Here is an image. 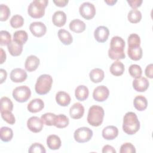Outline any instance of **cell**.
<instances>
[{"label":"cell","mask_w":153,"mask_h":153,"mask_svg":"<svg viewBox=\"0 0 153 153\" xmlns=\"http://www.w3.org/2000/svg\"><path fill=\"white\" fill-rule=\"evenodd\" d=\"M1 117L7 123L10 124H14L16 120L14 115L11 112V111H7V112H1Z\"/></svg>","instance_id":"obj_42"},{"label":"cell","mask_w":153,"mask_h":153,"mask_svg":"<svg viewBox=\"0 0 153 153\" xmlns=\"http://www.w3.org/2000/svg\"><path fill=\"white\" fill-rule=\"evenodd\" d=\"M44 107V103L41 99H32L27 105V110L32 113H36L41 111Z\"/></svg>","instance_id":"obj_17"},{"label":"cell","mask_w":153,"mask_h":153,"mask_svg":"<svg viewBox=\"0 0 153 153\" xmlns=\"http://www.w3.org/2000/svg\"><path fill=\"white\" fill-rule=\"evenodd\" d=\"M149 85V83L148 80L143 76L137 78L133 81V87L138 92H143L146 91L148 89Z\"/></svg>","instance_id":"obj_14"},{"label":"cell","mask_w":153,"mask_h":153,"mask_svg":"<svg viewBox=\"0 0 153 153\" xmlns=\"http://www.w3.org/2000/svg\"><path fill=\"white\" fill-rule=\"evenodd\" d=\"M8 50L13 56H18L21 54L23 50V45L18 44L14 40L7 45Z\"/></svg>","instance_id":"obj_27"},{"label":"cell","mask_w":153,"mask_h":153,"mask_svg":"<svg viewBox=\"0 0 153 153\" xmlns=\"http://www.w3.org/2000/svg\"><path fill=\"white\" fill-rule=\"evenodd\" d=\"M56 117V114L51 112H48L43 114L41 116V119L42 120L44 124H45L46 126H54V120Z\"/></svg>","instance_id":"obj_35"},{"label":"cell","mask_w":153,"mask_h":153,"mask_svg":"<svg viewBox=\"0 0 153 153\" xmlns=\"http://www.w3.org/2000/svg\"><path fill=\"white\" fill-rule=\"evenodd\" d=\"M53 78L51 75L43 74L40 75L36 81L35 90L37 94L43 95L48 93L51 88Z\"/></svg>","instance_id":"obj_5"},{"label":"cell","mask_w":153,"mask_h":153,"mask_svg":"<svg viewBox=\"0 0 153 153\" xmlns=\"http://www.w3.org/2000/svg\"><path fill=\"white\" fill-rule=\"evenodd\" d=\"M79 12L83 18L87 20H90L93 19L96 14V8L93 4L85 2L80 5Z\"/></svg>","instance_id":"obj_8"},{"label":"cell","mask_w":153,"mask_h":153,"mask_svg":"<svg viewBox=\"0 0 153 153\" xmlns=\"http://www.w3.org/2000/svg\"><path fill=\"white\" fill-rule=\"evenodd\" d=\"M104 114V110L102 107L98 105H93L88 110L87 122L92 126L98 127L103 122Z\"/></svg>","instance_id":"obj_3"},{"label":"cell","mask_w":153,"mask_h":153,"mask_svg":"<svg viewBox=\"0 0 153 153\" xmlns=\"http://www.w3.org/2000/svg\"><path fill=\"white\" fill-rule=\"evenodd\" d=\"M118 130L114 126H108L102 130V136L106 140H113L117 137Z\"/></svg>","instance_id":"obj_18"},{"label":"cell","mask_w":153,"mask_h":153,"mask_svg":"<svg viewBox=\"0 0 153 153\" xmlns=\"http://www.w3.org/2000/svg\"><path fill=\"white\" fill-rule=\"evenodd\" d=\"M140 44V39L139 36L136 33H131L128 38V47H139Z\"/></svg>","instance_id":"obj_38"},{"label":"cell","mask_w":153,"mask_h":153,"mask_svg":"<svg viewBox=\"0 0 153 153\" xmlns=\"http://www.w3.org/2000/svg\"><path fill=\"white\" fill-rule=\"evenodd\" d=\"M10 15V10L8 6L4 4L0 5V20H7Z\"/></svg>","instance_id":"obj_40"},{"label":"cell","mask_w":153,"mask_h":153,"mask_svg":"<svg viewBox=\"0 0 153 153\" xmlns=\"http://www.w3.org/2000/svg\"><path fill=\"white\" fill-rule=\"evenodd\" d=\"M89 76L93 82L98 83L103 79L105 74L102 69L100 68H94L90 71Z\"/></svg>","instance_id":"obj_25"},{"label":"cell","mask_w":153,"mask_h":153,"mask_svg":"<svg viewBox=\"0 0 153 153\" xmlns=\"http://www.w3.org/2000/svg\"><path fill=\"white\" fill-rule=\"evenodd\" d=\"M69 118L64 114H59L56 115L54 126L59 128H63L67 127L69 124Z\"/></svg>","instance_id":"obj_30"},{"label":"cell","mask_w":153,"mask_h":153,"mask_svg":"<svg viewBox=\"0 0 153 153\" xmlns=\"http://www.w3.org/2000/svg\"><path fill=\"white\" fill-rule=\"evenodd\" d=\"M133 105L137 111H144L147 108V105H148L147 99L143 96H142V95L137 96L134 99Z\"/></svg>","instance_id":"obj_24"},{"label":"cell","mask_w":153,"mask_h":153,"mask_svg":"<svg viewBox=\"0 0 153 153\" xmlns=\"http://www.w3.org/2000/svg\"><path fill=\"white\" fill-rule=\"evenodd\" d=\"M152 69H153V65L152 63L148 65L145 69V75L147 77L149 78H152Z\"/></svg>","instance_id":"obj_45"},{"label":"cell","mask_w":153,"mask_h":153,"mask_svg":"<svg viewBox=\"0 0 153 153\" xmlns=\"http://www.w3.org/2000/svg\"><path fill=\"white\" fill-rule=\"evenodd\" d=\"M128 21L131 23H137L141 20L142 14L141 12L136 9L131 10L127 16Z\"/></svg>","instance_id":"obj_33"},{"label":"cell","mask_w":153,"mask_h":153,"mask_svg":"<svg viewBox=\"0 0 153 153\" xmlns=\"http://www.w3.org/2000/svg\"><path fill=\"white\" fill-rule=\"evenodd\" d=\"M61 140L60 137L55 134H51L47 139V145L51 150H56L61 146Z\"/></svg>","instance_id":"obj_21"},{"label":"cell","mask_w":153,"mask_h":153,"mask_svg":"<svg viewBox=\"0 0 153 153\" xmlns=\"http://www.w3.org/2000/svg\"><path fill=\"white\" fill-rule=\"evenodd\" d=\"M109 30L108 28L104 26L97 27L94 32L95 39L99 42H105L108 38Z\"/></svg>","instance_id":"obj_12"},{"label":"cell","mask_w":153,"mask_h":153,"mask_svg":"<svg viewBox=\"0 0 153 153\" xmlns=\"http://www.w3.org/2000/svg\"><path fill=\"white\" fill-rule=\"evenodd\" d=\"M26 72L21 68H16L11 71L10 73V79L14 82H22L27 78Z\"/></svg>","instance_id":"obj_13"},{"label":"cell","mask_w":153,"mask_h":153,"mask_svg":"<svg viewBox=\"0 0 153 153\" xmlns=\"http://www.w3.org/2000/svg\"><path fill=\"white\" fill-rule=\"evenodd\" d=\"M102 152L103 153H106V152H108V153H115L116 151H115V149L112 146L109 145H105V146H104L103 147Z\"/></svg>","instance_id":"obj_46"},{"label":"cell","mask_w":153,"mask_h":153,"mask_svg":"<svg viewBox=\"0 0 153 153\" xmlns=\"http://www.w3.org/2000/svg\"><path fill=\"white\" fill-rule=\"evenodd\" d=\"M39 65V59L36 56L30 55L28 56L25 61V67L26 71L32 72L35 71Z\"/></svg>","instance_id":"obj_16"},{"label":"cell","mask_w":153,"mask_h":153,"mask_svg":"<svg viewBox=\"0 0 153 153\" xmlns=\"http://www.w3.org/2000/svg\"><path fill=\"white\" fill-rule=\"evenodd\" d=\"M31 33L36 37H41L44 36L47 31L45 25L41 22H32L29 26Z\"/></svg>","instance_id":"obj_11"},{"label":"cell","mask_w":153,"mask_h":153,"mask_svg":"<svg viewBox=\"0 0 153 153\" xmlns=\"http://www.w3.org/2000/svg\"><path fill=\"white\" fill-rule=\"evenodd\" d=\"M56 100L57 103L60 106H66L71 102V97L68 93L60 91L57 93L56 95Z\"/></svg>","instance_id":"obj_20"},{"label":"cell","mask_w":153,"mask_h":153,"mask_svg":"<svg viewBox=\"0 0 153 153\" xmlns=\"http://www.w3.org/2000/svg\"><path fill=\"white\" fill-rule=\"evenodd\" d=\"M117 2V0H108V1H105V2L106 3L109 5H114L116 2Z\"/></svg>","instance_id":"obj_50"},{"label":"cell","mask_w":153,"mask_h":153,"mask_svg":"<svg viewBox=\"0 0 153 153\" xmlns=\"http://www.w3.org/2000/svg\"><path fill=\"white\" fill-rule=\"evenodd\" d=\"M6 60V54L4 50L1 48V64H2Z\"/></svg>","instance_id":"obj_49"},{"label":"cell","mask_w":153,"mask_h":153,"mask_svg":"<svg viewBox=\"0 0 153 153\" xmlns=\"http://www.w3.org/2000/svg\"><path fill=\"white\" fill-rule=\"evenodd\" d=\"M125 41L118 36H115L112 38L110 42V48L108 50V56L112 60L123 59L126 57L124 51Z\"/></svg>","instance_id":"obj_1"},{"label":"cell","mask_w":153,"mask_h":153,"mask_svg":"<svg viewBox=\"0 0 153 153\" xmlns=\"http://www.w3.org/2000/svg\"><path fill=\"white\" fill-rule=\"evenodd\" d=\"M0 136L3 142H9L13 138V131L11 128L8 127H2L0 130Z\"/></svg>","instance_id":"obj_32"},{"label":"cell","mask_w":153,"mask_h":153,"mask_svg":"<svg viewBox=\"0 0 153 153\" xmlns=\"http://www.w3.org/2000/svg\"><path fill=\"white\" fill-rule=\"evenodd\" d=\"M68 0H57V1H53V2L56 4V6L60 7H65L68 3Z\"/></svg>","instance_id":"obj_47"},{"label":"cell","mask_w":153,"mask_h":153,"mask_svg":"<svg viewBox=\"0 0 153 153\" xmlns=\"http://www.w3.org/2000/svg\"><path fill=\"white\" fill-rule=\"evenodd\" d=\"M47 0H35L30 3L27 8L28 14L32 18H41L44 16L45 8L47 6Z\"/></svg>","instance_id":"obj_4"},{"label":"cell","mask_w":153,"mask_h":153,"mask_svg":"<svg viewBox=\"0 0 153 153\" xmlns=\"http://www.w3.org/2000/svg\"><path fill=\"white\" fill-rule=\"evenodd\" d=\"M31 96V91L29 87L21 85L15 88L13 91V98L18 102H26Z\"/></svg>","instance_id":"obj_6"},{"label":"cell","mask_w":153,"mask_h":153,"mask_svg":"<svg viewBox=\"0 0 153 153\" xmlns=\"http://www.w3.org/2000/svg\"><path fill=\"white\" fill-rule=\"evenodd\" d=\"M140 128V122L136 114L133 112H127L123 118V129L127 134H135Z\"/></svg>","instance_id":"obj_2"},{"label":"cell","mask_w":153,"mask_h":153,"mask_svg":"<svg viewBox=\"0 0 153 153\" xmlns=\"http://www.w3.org/2000/svg\"><path fill=\"white\" fill-rule=\"evenodd\" d=\"M11 42V36L10 33L6 30L0 32V44L1 45H8Z\"/></svg>","instance_id":"obj_39"},{"label":"cell","mask_w":153,"mask_h":153,"mask_svg":"<svg viewBox=\"0 0 153 153\" xmlns=\"http://www.w3.org/2000/svg\"><path fill=\"white\" fill-rule=\"evenodd\" d=\"M52 21L55 26L62 27L66 22V15L62 11H57L53 15Z\"/></svg>","instance_id":"obj_19"},{"label":"cell","mask_w":153,"mask_h":153,"mask_svg":"<svg viewBox=\"0 0 153 153\" xmlns=\"http://www.w3.org/2000/svg\"><path fill=\"white\" fill-rule=\"evenodd\" d=\"M93 136V131L88 127H82L76 129L74 134L75 140L78 143L89 141Z\"/></svg>","instance_id":"obj_7"},{"label":"cell","mask_w":153,"mask_h":153,"mask_svg":"<svg viewBox=\"0 0 153 153\" xmlns=\"http://www.w3.org/2000/svg\"><path fill=\"white\" fill-rule=\"evenodd\" d=\"M89 94L88 88L84 85H80L78 86L75 90V96L76 99L79 101H84L87 99Z\"/></svg>","instance_id":"obj_22"},{"label":"cell","mask_w":153,"mask_h":153,"mask_svg":"<svg viewBox=\"0 0 153 153\" xmlns=\"http://www.w3.org/2000/svg\"><path fill=\"white\" fill-rule=\"evenodd\" d=\"M58 37L60 41L65 45H70L72 41L73 38L71 34L65 29H62L58 31Z\"/></svg>","instance_id":"obj_28"},{"label":"cell","mask_w":153,"mask_h":153,"mask_svg":"<svg viewBox=\"0 0 153 153\" xmlns=\"http://www.w3.org/2000/svg\"><path fill=\"white\" fill-rule=\"evenodd\" d=\"M28 38L27 33L26 31L19 30L16 31L13 35V40L20 45H23L26 43Z\"/></svg>","instance_id":"obj_31"},{"label":"cell","mask_w":153,"mask_h":153,"mask_svg":"<svg viewBox=\"0 0 153 153\" xmlns=\"http://www.w3.org/2000/svg\"><path fill=\"white\" fill-rule=\"evenodd\" d=\"M110 72L114 76H120L124 72V66L120 61H115L110 67Z\"/></svg>","instance_id":"obj_29"},{"label":"cell","mask_w":153,"mask_h":153,"mask_svg":"<svg viewBox=\"0 0 153 153\" xmlns=\"http://www.w3.org/2000/svg\"><path fill=\"white\" fill-rule=\"evenodd\" d=\"M127 2L133 9H136L137 7H140L142 3V0H127Z\"/></svg>","instance_id":"obj_44"},{"label":"cell","mask_w":153,"mask_h":153,"mask_svg":"<svg viewBox=\"0 0 153 153\" xmlns=\"http://www.w3.org/2000/svg\"><path fill=\"white\" fill-rule=\"evenodd\" d=\"M128 72L130 75L134 78L141 76L142 74V71L140 66L136 64H133L130 66L128 68Z\"/></svg>","instance_id":"obj_37"},{"label":"cell","mask_w":153,"mask_h":153,"mask_svg":"<svg viewBox=\"0 0 153 153\" xmlns=\"http://www.w3.org/2000/svg\"><path fill=\"white\" fill-rule=\"evenodd\" d=\"M69 29L75 33H81L85 29V24L81 20L74 19L70 22Z\"/></svg>","instance_id":"obj_23"},{"label":"cell","mask_w":153,"mask_h":153,"mask_svg":"<svg viewBox=\"0 0 153 153\" xmlns=\"http://www.w3.org/2000/svg\"><path fill=\"white\" fill-rule=\"evenodd\" d=\"M127 54L128 57L133 60H139L142 57V49L139 47H128L127 50Z\"/></svg>","instance_id":"obj_26"},{"label":"cell","mask_w":153,"mask_h":153,"mask_svg":"<svg viewBox=\"0 0 153 153\" xmlns=\"http://www.w3.org/2000/svg\"><path fill=\"white\" fill-rule=\"evenodd\" d=\"M84 113V108L79 102L75 103L69 109V114L73 119H79L81 118Z\"/></svg>","instance_id":"obj_15"},{"label":"cell","mask_w":153,"mask_h":153,"mask_svg":"<svg viewBox=\"0 0 153 153\" xmlns=\"http://www.w3.org/2000/svg\"><path fill=\"white\" fill-rule=\"evenodd\" d=\"M29 153H45L46 152L44 146L39 143H34L29 147Z\"/></svg>","instance_id":"obj_41"},{"label":"cell","mask_w":153,"mask_h":153,"mask_svg":"<svg viewBox=\"0 0 153 153\" xmlns=\"http://www.w3.org/2000/svg\"><path fill=\"white\" fill-rule=\"evenodd\" d=\"M109 94V91L106 86L99 85L94 89L93 97L97 102H103L108 99Z\"/></svg>","instance_id":"obj_9"},{"label":"cell","mask_w":153,"mask_h":153,"mask_svg":"<svg viewBox=\"0 0 153 153\" xmlns=\"http://www.w3.org/2000/svg\"><path fill=\"white\" fill-rule=\"evenodd\" d=\"M24 24V19L20 15L16 14L13 16L10 20V25L13 28H19Z\"/></svg>","instance_id":"obj_36"},{"label":"cell","mask_w":153,"mask_h":153,"mask_svg":"<svg viewBox=\"0 0 153 153\" xmlns=\"http://www.w3.org/2000/svg\"><path fill=\"white\" fill-rule=\"evenodd\" d=\"M13 109V103L7 97H2L1 99V112L11 111Z\"/></svg>","instance_id":"obj_34"},{"label":"cell","mask_w":153,"mask_h":153,"mask_svg":"<svg viewBox=\"0 0 153 153\" xmlns=\"http://www.w3.org/2000/svg\"><path fill=\"white\" fill-rule=\"evenodd\" d=\"M120 153H134L136 149L134 146L131 143H125L121 146Z\"/></svg>","instance_id":"obj_43"},{"label":"cell","mask_w":153,"mask_h":153,"mask_svg":"<svg viewBox=\"0 0 153 153\" xmlns=\"http://www.w3.org/2000/svg\"><path fill=\"white\" fill-rule=\"evenodd\" d=\"M44 123L38 117H32L27 121V126L29 130L33 133H39L43 128Z\"/></svg>","instance_id":"obj_10"},{"label":"cell","mask_w":153,"mask_h":153,"mask_svg":"<svg viewBox=\"0 0 153 153\" xmlns=\"http://www.w3.org/2000/svg\"><path fill=\"white\" fill-rule=\"evenodd\" d=\"M0 75H1V82H0V83L2 84L5 81V79L7 78V74L6 71L3 69H0Z\"/></svg>","instance_id":"obj_48"}]
</instances>
